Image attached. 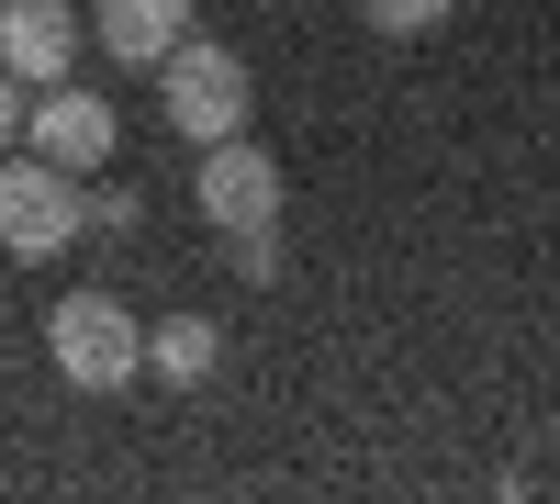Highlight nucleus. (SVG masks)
Returning <instances> with one entry per match:
<instances>
[{
	"instance_id": "4",
	"label": "nucleus",
	"mask_w": 560,
	"mask_h": 504,
	"mask_svg": "<svg viewBox=\"0 0 560 504\" xmlns=\"http://www.w3.org/2000/svg\"><path fill=\"white\" fill-rule=\"evenodd\" d=\"M191 191H202V213H213V236H236V224H280V157L247 146V134H224V146H202Z\"/></svg>"
},
{
	"instance_id": "2",
	"label": "nucleus",
	"mask_w": 560,
	"mask_h": 504,
	"mask_svg": "<svg viewBox=\"0 0 560 504\" xmlns=\"http://www.w3.org/2000/svg\"><path fill=\"white\" fill-rule=\"evenodd\" d=\"M158 102H168V124L191 134V146H224V134H247L258 79H247V57H236V45L191 34V45H179V57L158 68Z\"/></svg>"
},
{
	"instance_id": "1",
	"label": "nucleus",
	"mask_w": 560,
	"mask_h": 504,
	"mask_svg": "<svg viewBox=\"0 0 560 504\" xmlns=\"http://www.w3.org/2000/svg\"><path fill=\"white\" fill-rule=\"evenodd\" d=\"M45 359H57L68 392H124L135 371H147V326H135L113 292H68L57 314H45Z\"/></svg>"
},
{
	"instance_id": "3",
	"label": "nucleus",
	"mask_w": 560,
	"mask_h": 504,
	"mask_svg": "<svg viewBox=\"0 0 560 504\" xmlns=\"http://www.w3.org/2000/svg\"><path fill=\"white\" fill-rule=\"evenodd\" d=\"M79 236H90L79 168H57V157H0V247H12V258H57Z\"/></svg>"
},
{
	"instance_id": "9",
	"label": "nucleus",
	"mask_w": 560,
	"mask_h": 504,
	"mask_svg": "<svg viewBox=\"0 0 560 504\" xmlns=\"http://www.w3.org/2000/svg\"><path fill=\"white\" fill-rule=\"evenodd\" d=\"M359 12H370V34H382V45H415V34L448 23V0H359Z\"/></svg>"
},
{
	"instance_id": "11",
	"label": "nucleus",
	"mask_w": 560,
	"mask_h": 504,
	"mask_svg": "<svg viewBox=\"0 0 560 504\" xmlns=\"http://www.w3.org/2000/svg\"><path fill=\"white\" fill-rule=\"evenodd\" d=\"M23 113H34V79L0 68V146H23Z\"/></svg>"
},
{
	"instance_id": "7",
	"label": "nucleus",
	"mask_w": 560,
	"mask_h": 504,
	"mask_svg": "<svg viewBox=\"0 0 560 504\" xmlns=\"http://www.w3.org/2000/svg\"><path fill=\"white\" fill-rule=\"evenodd\" d=\"M90 34H102V57H124V68H168L179 45H191V0H90Z\"/></svg>"
},
{
	"instance_id": "6",
	"label": "nucleus",
	"mask_w": 560,
	"mask_h": 504,
	"mask_svg": "<svg viewBox=\"0 0 560 504\" xmlns=\"http://www.w3.org/2000/svg\"><path fill=\"white\" fill-rule=\"evenodd\" d=\"M0 68L34 79V90H57L79 68V12L68 0H0Z\"/></svg>"
},
{
	"instance_id": "8",
	"label": "nucleus",
	"mask_w": 560,
	"mask_h": 504,
	"mask_svg": "<svg viewBox=\"0 0 560 504\" xmlns=\"http://www.w3.org/2000/svg\"><path fill=\"white\" fill-rule=\"evenodd\" d=\"M213 359H224V326H213V314H168V326H147V371L179 382V392L213 382Z\"/></svg>"
},
{
	"instance_id": "12",
	"label": "nucleus",
	"mask_w": 560,
	"mask_h": 504,
	"mask_svg": "<svg viewBox=\"0 0 560 504\" xmlns=\"http://www.w3.org/2000/svg\"><path fill=\"white\" fill-rule=\"evenodd\" d=\"M90 224H113V236H135V191H113V179H102V191H90Z\"/></svg>"
},
{
	"instance_id": "5",
	"label": "nucleus",
	"mask_w": 560,
	"mask_h": 504,
	"mask_svg": "<svg viewBox=\"0 0 560 504\" xmlns=\"http://www.w3.org/2000/svg\"><path fill=\"white\" fill-rule=\"evenodd\" d=\"M23 146L34 157H57V168H113V102L102 90H79V79H57V90H34V113H23Z\"/></svg>"
},
{
	"instance_id": "10",
	"label": "nucleus",
	"mask_w": 560,
	"mask_h": 504,
	"mask_svg": "<svg viewBox=\"0 0 560 504\" xmlns=\"http://www.w3.org/2000/svg\"><path fill=\"white\" fill-rule=\"evenodd\" d=\"M224 247H236V269H247V281H280V224H236Z\"/></svg>"
},
{
	"instance_id": "13",
	"label": "nucleus",
	"mask_w": 560,
	"mask_h": 504,
	"mask_svg": "<svg viewBox=\"0 0 560 504\" xmlns=\"http://www.w3.org/2000/svg\"><path fill=\"white\" fill-rule=\"evenodd\" d=\"M549 437H560V426H549Z\"/></svg>"
}]
</instances>
